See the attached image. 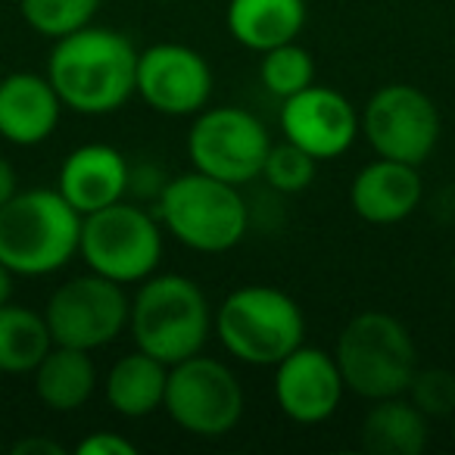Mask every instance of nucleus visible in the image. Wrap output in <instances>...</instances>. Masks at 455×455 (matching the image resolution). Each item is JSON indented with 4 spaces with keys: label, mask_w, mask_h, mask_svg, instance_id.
<instances>
[{
    "label": "nucleus",
    "mask_w": 455,
    "mask_h": 455,
    "mask_svg": "<svg viewBox=\"0 0 455 455\" xmlns=\"http://www.w3.org/2000/svg\"><path fill=\"white\" fill-rule=\"evenodd\" d=\"M169 365L134 347V353L119 355L103 378V396L116 415L138 421L163 409Z\"/></svg>",
    "instance_id": "obj_19"
},
{
    "label": "nucleus",
    "mask_w": 455,
    "mask_h": 455,
    "mask_svg": "<svg viewBox=\"0 0 455 455\" xmlns=\"http://www.w3.org/2000/svg\"><path fill=\"white\" fill-rule=\"evenodd\" d=\"M153 212L165 235L203 256L235 250L250 231V206L241 188L196 169L169 178Z\"/></svg>",
    "instance_id": "obj_4"
},
{
    "label": "nucleus",
    "mask_w": 455,
    "mask_h": 455,
    "mask_svg": "<svg viewBox=\"0 0 455 455\" xmlns=\"http://www.w3.org/2000/svg\"><path fill=\"white\" fill-rule=\"evenodd\" d=\"M212 334L231 359L275 368L306 343V315L291 293L268 284L231 291L212 312Z\"/></svg>",
    "instance_id": "obj_5"
},
{
    "label": "nucleus",
    "mask_w": 455,
    "mask_h": 455,
    "mask_svg": "<svg viewBox=\"0 0 455 455\" xmlns=\"http://www.w3.org/2000/svg\"><path fill=\"white\" fill-rule=\"evenodd\" d=\"M405 396L427 418H446L455 411V374L446 368H418Z\"/></svg>",
    "instance_id": "obj_26"
},
{
    "label": "nucleus",
    "mask_w": 455,
    "mask_h": 455,
    "mask_svg": "<svg viewBox=\"0 0 455 455\" xmlns=\"http://www.w3.org/2000/svg\"><path fill=\"white\" fill-rule=\"evenodd\" d=\"M215 78L200 51L178 41H159L138 51L134 94L159 116L184 119L209 107Z\"/></svg>",
    "instance_id": "obj_12"
},
{
    "label": "nucleus",
    "mask_w": 455,
    "mask_h": 455,
    "mask_svg": "<svg viewBox=\"0 0 455 455\" xmlns=\"http://www.w3.org/2000/svg\"><path fill=\"white\" fill-rule=\"evenodd\" d=\"M13 281H16V275L10 272V268L4 266V262H0V306L13 299V287H16Z\"/></svg>",
    "instance_id": "obj_31"
},
{
    "label": "nucleus",
    "mask_w": 455,
    "mask_h": 455,
    "mask_svg": "<svg viewBox=\"0 0 455 455\" xmlns=\"http://www.w3.org/2000/svg\"><path fill=\"white\" fill-rule=\"evenodd\" d=\"M243 387L237 374L215 355H190L169 365L163 409L184 434L219 440L243 418Z\"/></svg>",
    "instance_id": "obj_8"
},
{
    "label": "nucleus",
    "mask_w": 455,
    "mask_h": 455,
    "mask_svg": "<svg viewBox=\"0 0 455 455\" xmlns=\"http://www.w3.org/2000/svg\"><path fill=\"white\" fill-rule=\"evenodd\" d=\"M78 455H138V443L119 430H94L76 446Z\"/></svg>",
    "instance_id": "obj_27"
},
{
    "label": "nucleus",
    "mask_w": 455,
    "mask_h": 455,
    "mask_svg": "<svg viewBox=\"0 0 455 455\" xmlns=\"http://www.w3.org/2000/svg\"><path fill=\"white\" fill-rule=\"evenodd\" d=\"M169 184V175H165L159 165H132V175H128V194L138 196V200H159L163 188Z\"/></svg>",
    "instance_id": "obj_28"
},
{
    "label": "nucleus",
    "mask_w": 455,
    "mask_h": 455,
    "mask_svg": "<svg viewBox=\"0 0 455 455\" xmlns=\"http://www.w3.org/2000/svg\"><path fill=\"white\" fill-rule=\"evenodd\" d=\"M165 231L156 212L140 203L119 200L82 219V243L78 256L91 272L116 281V284H140L163 262Z\"/></svg>",
    "instance_id": "obj_7"
},
{
    "label": "nucleus",
    "mask_w": 455,
    "mask_h": 455,
    "mask_svg": "<svg viewBox=\"0 0 455 455\" xmlns=\"http://www.w3.org/2000/svg\"><path fill=\"white\" fill-rule=\"evenodd\" d=\"M315 172H318V159L309 156L303 147L291 144V140H281V144L268 147V156L262 163V175L266 184L275 190V194H303V190L312 188L315 181Z\"/></svg>",
    "instance_id": "obj_25"
},
{
    "label": "nucleus",
    "mask_w": 455,
    "mask_h": 455,
    "mask_svg": "<svg viewBox=\"0 0 455 455\" xmlns=\"http://www.w3.org/2000/svg\"><path fill=\"white\" fill-rule=\"evenodd\" d=\"M128 315H132V297L125 293V284H116L91 268L88 275L63 281L44 306L53 343L88 353L119 340L128 331Z\"/></svg>",
    "instance_id": "obj_10"
},
{
    "label": "nucleus",
    "mask_w": 455,
    "mask_h": 455,
    "mask_svg": "<svg viewBox=\"0 0 455 455\" xmlns=\"http://www.w3.org/2000/svg\"><path fill=\"white\" fill-rule=\"evenodd\" d=\"M259 82L262 88L268 91L278 100H287V97L299 94L309 84H315V60L297 41H287V44H278L272 51L259 53Z\"/></svg>",
    "instance_id": "obj_23"
},
{
    "label": "nucleus",
    "mask_w": 455,
    "mask_h": 455,
    "mask_svg": "<svg viewBox=\"0 0 455 455\" xmlns=\"http://www.w3.org/2000/svg\"><path fill=\"white\" fill-rule=\"evenodd\" d=\"M306 0H228L225 26L231 38L253 53L297 41L306 26Z\"/></svg>",
    "instance_id": "obj_18"
},
{
    "label": "nucleus",
    "mask_w": 455,
    "mask_h": 455,
    "mask_svg": "<svg viewBox=\"0 0 455 455\" xmlns=\"http://www.w3.org/2000/svg\"><path fill=\"white\" fill-rule=\"evenodd\" d=\"M340 365L322 347H297L275 365V403L293 424H324L343 403Z\"/></svg>",
    "instance_id": "obj_14"
},
{
    "label": "nucleus",
    "mask_w": 455,
    "mask_h": 455,
    "mask_svg": "<svg viewBox=\"0 0 455 455\" xmlns=\"http://www.w3.org/2000/svg\"><path fill=\"white\" fill-rule=\"evenodd\" d=\"M128 331L138 349L175 365L203 353L212 334V306L203 287L188 275L153 272L132 297Z\"/></svg>",
    "instance_id": "obj_3"
},
{
    "label": "nucleus",
    "mask_w": 455,
    "mask_h": 455,
    "mask_svg": "<svg viewBox=\"0 0 455 455\" xmlns=\"http://www.w3.org/2000/svg\"><path fill=\"white\" fill-rule=\"evenodd\" d=\"M132 163L113 144H82L63 159L57 175V190L78 215H91L103 206L125 200Z\"/></svg>",
    "instance_id": "obj_15"
},
{
    "label": "nucleus",
    "mask_w": 455,
    "mask_h": 455,
    "mask_svg": "<svg viewBox=\"0 0 455 455\" xmlns=\"http://www.w3.org/2000/svg\"><path fill=\"white\" fill-rule=\"evenodd\" d=\"M100 4L103 0H20V13L32 32L57 41L91 26Z\"/></svg>",
    "instance_id": "obj_24"
},
{
    "label": "nucleus",
    "mask_w": 455,
    "mask_h": 455,
    "mask_svg": "<svg viewBox=\"0 0 455 455\" xmlns=\"http://www.w3.org/2000/svg\"><path fill=\"white\" fill-rule=\"evenodd\" d=\"M452 281H455V256H452Z\"/></svg>",
    "instance_id": "obj_33"
},
{
    "label": "nucleus",
    "mask_w": 455,
    "mask_h": 455,
    "mask_svg": "<svg viewBox=\"0 0 455 455\" xmlns=\"http://www.w3.org/2000/svg\"><path fill=\"white\" fill-rule=\"evenodd\" d=\"M334 359L347 393L359 399L405 396L418 371V349L411 331L390 312H359L337 334Z\"/></svg>",
    "instance_id": "obj_6"
},
{
    "label": "nucleus",
    "mask_w": 455,
    "mask_h": 455,
    "mask_svg": "<svg viewBox=\"0 0 455 455\" xmlns=\"http://www.w3.org/2000/svg\"><path fill=\"white\" fill-rule=\"evenodd\" d=\"M13 455H66V446H60L53 436H26V440L13 443Z\"/></svg>",
    "instance_id": "obj_29"
},
{
    "label": "nucleus",
    "mask_w": 455,
    "mask_h": 455,
    "mask_svg": "<svg viewBox=\"0 0 455 455\" xmlns=\"http://www.w3.org/2000/svg\"><path fill=\"white\" fill-rule=\"evenodd\" d=\"M272 147L266 122L243 107H206L188 132L190 165L228 184L256 181Z\"/></svg>",
    "instance_id": "obj_9"
},
{
    "label": "nucleus",
    "mask_w": 455,
    "mask_h": 455,
    "mask_svg": "<svg viewBox=\"0 0 455 455\" xmlns=\"http://www.w3.org/2000/svg\"><path fill=\"white\" fill-rule=\"evenodd\" d=\"M427 421L409 396L378 399L362 418V449L371 455H421L430 443Z\"/></svg>",
    "instance_id": "obj_21"
},
{
    "label": "nucleus",
    "mask_w": 455,
    "mask_h": 455,
    "mask_svg": "<svg viewBox=\"0 0 455 455\" xmlns=\"http://www.w3.org/2000/svg\"><path fill=\"white\" fill-rule=\"evenodd\" d=\"M153 4H178V0H153Z\"/></svg>",
    "instance_id": "obj_32"
},
{
    "label": "nucleus",
    "mask_w": 455,
    "mask_h": 455,
    "mask_svg": "<svg viewBox=\"0 0 455 455\" xmlns=\"http://www.w3.org/2000/svg\"><path fill=\"white\" fill-rule=\"evenodd\" d=\"M424 200L418 165L378 156L355 172L349 184V206L368 225H399Z\"/></svg>",
    "instance_id": "obj_16"
},
{
    "label": "nucleus",
    "mask_w": 455,
    "mask_h": 455,
    "mask_svg": "<svg viewBox=\"0 0 455 455\" xmlns=\"http://www.w3.org/2000/svg\"><path fill=\"white\" fill-rule=\"evenodd\" d=\"M368 147L378 156L421 169L440 144V109L421 88L390 82L378 88L359 113Z\"/></svg>",
    "instance_id": "obj_11"
},
{
    "label": "nucleus",
    "mask_w": 455,
    "mask_h": 455,
    "mask_svg": "<svg viewBox=\"0 0 455 455\" xmlns=\"http://www.w3.org/2000/svg\"><path fill=\"white\" fill-rule=\"evenodd\" d=\"M63 100L51 78L38 72H10L0 78V138L13 147H38L57 132Z\"/></svg>",
    "instance_id": "obj_17"
},
{
    "label": "nucleus",
    "mask_w": 455,
    "mask_h": 455,
    "mask_svg": "<svg viewBox=\"0 0 455 455\" xmlns=\"http://www.w3.org/2000/svg\"><path fill=\"white\" fill-rule=\"evenodd\" d=\"M281 132L291 144L303 147L318 163L340 159L362 134L359 109L334 88L309 84L299 94L281 100Z\"/></svg>",
    "instance_id": "obj_13"
},
{
    "label": "nucleus",
    "mask_w": 455,
    "mask_h": 455,
    "mask_svg": "<svg viewBox=\"0 0 455 455\" xmlns=\"http://www.w3.org/2000/svg\"><path fill=\"white\" fill-rule=\"evenodd\" d=\"M134 69L138 47L132 38L119 28L91 22L53 41L44 76L66 109L78 116H109L134 97Z\"/></svg>",
    "instance_id": "obj_1"
},
{
    "label": "nucleus",
    "mask_w": 455,
    "mask_h": 455,
    "mask_svg": "<svg viewBox=\"0 0 455 455\" xmlns=\"http://www.w3.org/2000/svg\"><path fill=\"white\" fill-rule=\"evenodd\" d=\"M82 219L57 188L20 190L0 206V262L16 278H47L78 256Z\"/></svg>",
    "instance_id": "obj_2"
},
{
    "label": "nucleus",
    "mask_w": 455,
    "mask_h": 455,
    "mask_svg": "<svg viewBox=\"0 0 455 455\" xmlns=\"http://www.w3.org/2000/svg\"><path fill=\"white\" fill-rule=\"evenodd\" d=\"M16 194H20V175H16L13 163L0 153V206L13 200Z\"/></svg>",
    "instance_id": "obj_30"
},
{
    "label": "nucleus",
    "mask_w": 455,
    "mask_h": 455,
    "mask_svg": "<svg viewBox=\"0 0 455 455\" xmlns=\"http://www.w3.org/2000/svg\"><path fill=\"white\" fill-rule=\"evenodd\" d=\"M35 396L41 399V405H47L57 415H69L78 411L82 405H88V399L97 390V365L94 355L88 349L76 347H60L53 343L51 353L38 362V368L32 371Z\"/></svg>",
    "instance_id": "obj_20"
},
{
    "label": "nucleus",
    "mask_w": 455,
    "mask_h": 455,
    "mask_svg": "<svg viewBox=\"0 0 455 455\" xmlns=\"http://www.w3.org/2000/svg\"><path fill=\"white\" fill-rule=\"evenodd\" d=\"M51 347L44 312L16 306L13 299L0 306V374H32Z\"/></svg>",
    "instance_id": "obj_22"
}]
</instances>
